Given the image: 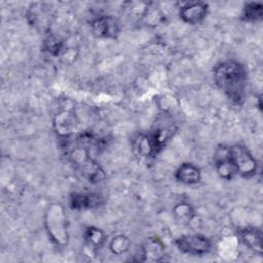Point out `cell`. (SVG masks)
Listing matches in <instances>:
<instances>
[{"instance_id":"1","label":"cell","mask_w":263,"mask_h":263,"mask_svg":"<svg viewBox=\"0 0 263 263\" xmlns=\"http://www.w3.org/2000/svg\"><path fill=\"white\" fill-rule=\"evenodd\" d=\"M214 80L232 104L241 105L245 102L248 73L242 64L233 60L219 63L214 68Z\"/></svg>"},{"instance_id":"2","label":"cell","mask_w":263,"mask_h":263,"mask_svg":"<svg viewBox=\"0 0 263 263\" xmlns=\"http://www.w3.org/2000/svg\"><path fill=\"white\" fill-rule=\"evenodd\" d=\"M45 217V226L50 239L59 247L67 245L68 233L66 228V217L61 204H50Z\"/></svg>"},{"instance_id":"3","label":"cell","mask_w":263,"mask_h":263,"mask_svg":"<svg viewBox=\"0 0 263 263\" xmlns=\"http://www.w3.org/2000/svg\"><path fill=\"white\" fill-rule=\"evenodd\" d=\"M228 155L236 175L251 178L257 172V161L250 150L240 144L228 146Z\"/></svg>"},{"instance_id":"4","label":"cell","mask_w":263,"mask_h":263,"mask_svg":"<svg viewBox=\"0 0 263 263\" xmlns=\"http://www.w3.org/2000/svg\"><path fill=\"white\" fill-rule=\"evenodd\" d=\"M178 250L191 256H203L211 251L210 239L202 234H185L178 237L175 241Z\"/></svg>"},{"instance_id":"5","label":"cell","mask_w":263,"mask_h":263,"mask_svg":"<svg viewBox=\"0 0 263 263\" xmlns=\"http://www.w3.org/2000/svg\"><path fill=\"white\" fill-rule=\"evenodd\" d=\"M92 34L102 39H115L120 33V24L112 15H101L90 24Z\"/></svg>"},{"instance_id":"6","label":"cell","mask_w":263,"mask_h":263,"mask_svg":"<svg viewBox=\"0 0 263 263\" xmlns=\"http://www.w3.org/2000/svg\"><path fill=\"white\" fill-rule=\"evenodd\" d=\"M209 11V5L205 2L191 1L184 3L179 9L180 18L189 25H197L201 23Z\"/></svg>"},{"instance_id":"7","label":"cell","mask_w":263,"mask_h":263,"mask_svg":"<svg viewBox=\"0 0 263 263\" xmlns=\"http://www.w3.org/2000/svg\"><path fill=\"white\" fill-rule=\"evenodd\" d=\"M175 132L176 126L173 122L163 123V121L161 120L160 123H156L152 132L148 134L154 152V156H156L164 148L166 143L174 136Z\"/></svg>"},{"instance_id":"8","label":"cell","mask_w":263,"mask_h":263,"mask_svg":"<svg viewBox=\"0 0 263 263\" xmlns=\"http://www.w3.org/2000/svg\"><path fill=\"white\" fill-rule=\"evenodd\" d=\"M104 197L93 192H74L69 197V205L72 210H90L101 206Z\"/></svg>"},{"instance_id":"9","label":"cell","mask_w":263,"mask_h":263,"mask_svg":"<svg viewBox=\"0 0 263 263\" xmlns=\"http://www.w3.org/2000/svg\"><path fill=\"white\" fill-rule=\"evenodd\" d=\"M214 164L216 172L224 180H232L236 175L229 159L228 146L226 145H219L216 148L214 153Z\"/></svg>"},{"instance_id":"10","label":"cell","mask_w":263,"mask_h":263,"mask_svg":"<svg viewBox=\"0 0 263 263\" xmlns=\"http://www.w3.org/2000/svg\"><path fill=\"white\" fill-rule=\"evenodd\" d=\"M53 126L58 136L62 140H66L73 136V132L76 126L75 116L69 111H62L55 115Z\"/></svg>"},{"instance_id":"11","label":"cell","mask_w":263,"mask_h":263,"mask_svg":"<svg viewBox=\"0 0 263 263\" xmlns=\"http://www.w3.org/2000/svg\"><path fill=\"white\" fill-rule=\"evenodd\" d=\"M164 256V246L157 237H150L141 248V258L139 261L155 262L162 260Z\"/></svg>"},{"instance_id":"12","label":"cell","mask_w":263,"mask_h":263,"mask_svg":"<svg viewBox=\"0 0 263 263\" xmlns=\"http://www.w3.org/2000/svg\"><path fill=\"white\" fill-rule=\"evenodd\" d=\"M175 179L185 185L197 184L201 179L199 167L190 162L182 163L175 173Z\"/></svg>"},{"instance_id":"13","label":"cell","mask_w":263,"mask_h":263,"mask_svg":"<svg viewBox=\"0 0 263 263\" xmlns=\"http://www.w3.org/2000/svg\"><path fill=\"white\" fill-rule=\"evenodd\" d=\"M239 235L242 242L254 252L262 253V232L258 227L248 226L239 230Z\"/></svg>"},{"instance_id":"14","label":"cell","mask_w":263,"mask_h":263,"mask_svg":"<svg viewBox=\"0 0 263 263\" xmlns=\"http://www.w3.org/2000/svg\"><path fill=\"white\" fill-rule=\"evenodd\" d=\"M106 240V234L105 232L95 226H89L84 231V241L85 247L90 252L96 253L104 243Z\"/></svg>"},{"instance_id":"15","label":"cell","mask_w":263,"mask_h":263,"mask_svg":"<svg viewBox=\"0 0 263 263\" xmlns=\"http://www.w3.org/2000/svg\"><path fill=\"white\" fill-rule=\"evenodd\" d=\"M133 149L135 154L141 158L154 157L152 145L147 134H139L133 141Z\"/></svg>"},{"instance_id":"16","label":"cell","mask_w":263,"mask_h":263,"mask_svg":"<svg viewBox=\"0 0 263 263\" xmlns=\"http://www.w3.org/2000/svg\"><path fill=\"white\" fill-rule=\"evenodd\" d=\"M43 48L49 55L53 58H59L66 51V44L63 39L54 35H49L44 40Z\"/></svg>"},{"instance_id":"17","label":"cell","mask_w":263,"mask_h":263,"mask_svg":"<svg viewBox=\"0 0 263 263\" xmlns=\"http://www.w3.org/2000/svg\"><path fill=\"white\" fill-rule=\"evenodd\" d=\"M263 16V5L259 2H248L241 12V20L248 23L261 21Z\"/></svg>"},{"instance_id":"18","label":"cell","mask_w":263,"mask_h":263,"mask_svg":"<svg viewBox=\"0 0 263 263\" xmlns=\"http://www.w3.org/2000/svg\"><path fill=\"white\" fill-rule=\"evenodd\" d=\"M173 215L179 223L183 225H187L194 218V210L189 203L180 202L174 206Z\"/></svg>"},{"instance_id":"19","label":"cell","mask_w":263,"mask_h":263,"mask_svg":"<svg viewBox=\"0 0 263 263\" xmlns=\"http://www.w3.org/2000/svg\"><path fill=\"white\" fill-rule=\"evenodd\" d=\"M130 246V240L124 235H117L110 242V250L115 255H122Z\"/></svg>"}]
</instances>
